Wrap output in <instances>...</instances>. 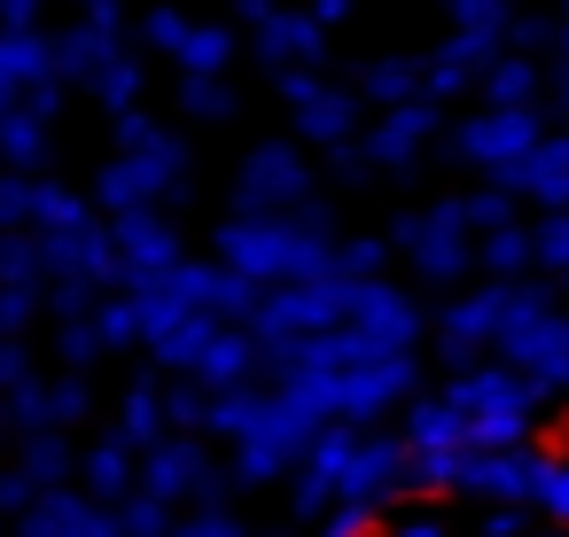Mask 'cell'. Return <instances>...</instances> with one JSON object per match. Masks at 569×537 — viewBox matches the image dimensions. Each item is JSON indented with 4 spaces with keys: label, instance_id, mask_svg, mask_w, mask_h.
<instances>
[{
    "label": "cell",
    "instance_id": "cell-1",
    "mask_svg": "<svg viewBox=\"0 0 569 537\" xmlns=\"http://www.w3.org/2000/svg\"><path fill=\"white\" fill-rule=\"evenodd\" d=\"M538 498H546V506L569 521V467H546V490H538Z\"/></svg>",
    "mask_w": 569,
    "mask_h": 537
}]
</instances>
